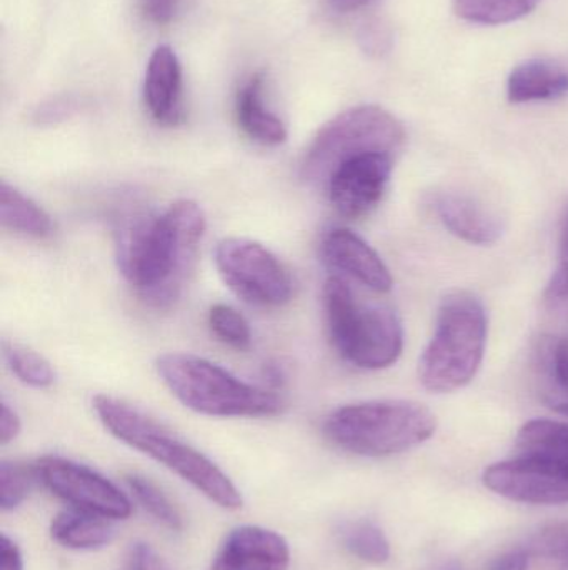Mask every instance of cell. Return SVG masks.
I'll list each match as a JSON object with an SVG mask.
<instances>
[{
	"label": "cell",
	"mask_w": 568,
	"mask_h": 570,
	"mask_svg": "<svg viewBox=\"0 0 568 570\" xmlns=\"http://www.w3.org/2000/svg\"><path fill=\"white\" fill-rule=\"evenodd\" d=\"M206 230V214L190 199L159 216L127 214L116 230L117 267L147 305L172 307L189 284Z\"/></svg>",
	"instance_id": "1"
},
{
	"label": "cell",
	"mask_w": 568,
	"mask_h": 570,
	"mask_svg": "<svg viewBox=\"0 0 568 570\" xmlns=\"http://www.w3.org/2000/svg\"><path fill=\"white\" fill-rule=\"evenodd\" d=\"M93 411L113 438L159 462L219 508H242L239 489L216 462L139 409L112 395L99 394L93 397Z\"/></svg>",
	"instance_id": "2"
},
{
	"label": "cell",
	"mask_w": 568,
	"mask_h": 570,
	"mask_svg": "<svg viewBox=\"0 0 568 570\" xmlns=\"http://www.w3.org/2000/svg\"><path fill=\"white\" fill-rule=\"evenodd\" d=\"M157 374L177 401L210 417H272L282 414L280 395L240 381L199 355L169 352L157 357Z\"/></svg>",
	"instance_id": "3"
},
{
	"label": "cell",
	"mask_w": 568,
	"mask_h": 570,
	"mask_svg": "<svg viewBox=\"0 0 568 570\" xmlns=\"http://www.w3.org/2000/svg\"><path fill=\"white\" fill-rule=\"evenodd\" d=\"M487 344L482 301L469 291H452L440 302L436 332L419 361V379L427 391L446 394L469 384Z\"/></svg>",
	"instance_id": "4"
},
{
	"label": "cell",
	"mask_w": 568,
	"mask_h": 570,
	"mask_svg": "<svg viewBox=\"0 0 568 570\" xmlns=\"http://www.w3.org/2000/svg\"><path fill=\"white\" fill-rule=\"evenodd\" d=\"M436 415L410 401H370L336 409L323 434L336 448L362 458L402 454L436 434Z\"/></svg>",
	"instance_id": "5"
},
{
	"label": "cell",
	"mask_w": 568,
	"mask_h": 570,
	"mask_svg": "<svg viewBox=\"0 0 568 570\" xmlns=\"http://www.w3.org/2000/svg\"><path fill=\"white\" fill-rule=\"evenodd\" d=\"M323 311L330 341L350 364L379 371L399 361L403 328L392 308L360 304L346 281L329 277L323 284Z\"/></svg>",
	"instance_id": "6"
},
{
	"label": "cell",
	"mask_w": 568,
	"mask_h": 570,
	"mask_svg": "<svg viewBox=\"0 0 568 570\" xmlns=\"http://www.w3.org/2000/svg\"><path fill=\"white\" fill-rule=\"evenodd\" d=\"M406 142L400 120L379 106H357L343 110L317 132L303 156V179L326 189L333 170L369 153L397 154Z\"/></svg>",
	"instance_id": "7"
},
{
	"label": "cell",
	"mask_w": 568,
	"mask_h": 570,
	"mask_svg": "<svg viewBox=\"0 0 568 570\" xmlns=\"http://www.w3.org/2000/svg\"><path fill=\"white\" fill-rule=\"evenodd\" d=\"M227 287L256 307H282L293 295V279L282 261L256 240L229 237L213 253Z\"/></svg>",
	"instance_id": "8"
},
{
	"label": "cell",
	"mask_w": 568,
	"mask_h": 570,
	"mask_svg": "<svg viewBox=\"0 0 568 570\" xmlns=\"http://www.w3.org/2000/svg\"><path fill=\"white\" fill-rule=\"evenodd\" d=\"M37 479L70 508L122 521L132 514L127 495L109 479L69 459L47 455L36 462Z\"/></svg>",
	"instance_id": "9"
},
{
	"label": "cell",
	"mask_w": 568,
	"mask_h": 570,
	"mask_svg": "<svg viewBox=\"0 0 568 570\" xmlns=\"http://www.w3.org/2000/svg\"><path fill=\"white\" fill-rule=\"evenodd\" d=\"M484 484L496 494L524 504L557 505L568 502V462L546 455L517 454L490 465Z\"/></svg>",
	"instance_id": "10"
},
{
	"label": "cell",
	"mask_w": 568,
	"mask_h": 570,
	"mask_svg": "<svg viewBox=\"0 0 568 570\" xmlns=\"http://www.w3.org/2000/svg\"><path fill=\"white\" fill-rule=\"evenodd\" d=\"M393 164L396 156L387 153L362 154L340 164L326 186L337 213L359 219L376 209L389 186Z\"/></svg>",
	"instance_id": "11"
},
{
	"label": "cell",
	"mask_w": 568,
	"mask_h": 570,
	"mask_svg": "<svg viewBox=\"0 0 568 570\" xmlns=\"http://www.w3.org/2000/svg\"><path fill=\"white\" fill-rule=\"evenodd\" d=\"M290 549L286 539L259 525H242L227 535L212 570H286Z\"/></svg>",
	"instance_id": "12"
},
{
	"label": "cell",
	"mask_w": 568,
	"mask_h": 570,
	"mask_svg": "<svg viewBox=\"0 0 568 570\" xmlns=\"http://www.w3.org/2000/svg\"><path fill=\"white\" fill-rule=\"evenodd\" d=\"M323 261L332 269L340 271L369 287L386 294L392 291L393 279L382 257L350 229L337 227L323 236L320 244Z\"/></svg>",
	"instance_id": "13"
},
{
	"label": "cell",
	"mask_w": 568,
	"mask_h": 570,
	"mask_svg": "<svg viewBox=\"0 0 568 570\" xmlns=\"http://www.w3.org/2000/svg\"><path fill=\"white\" fill-rule=\"evenodd\" d=\"M143 100L150 117L160 126H179L186 116L183 107L182 66L176 50L159 46L147 63Z\"/></svg>",
	"instance_id": "14"
},
{
	"label": "cell",
	"mask_w": 568,
	"mask_h": 570,
	"mask_svg": "<svg viewBox=\"0 0 568 570\" xmlns=\"http://www.w3.org/2000/svg\"><path fill=\"white\" fill-rule=\"evenodd\" d=\"M430 206L444 227L466 243L492 246L502 237L504 226L499 216L467 194L446 190L436 194Z\"/></svg>",
	"instance_id": "15"
},
{
	"label": "cell",
	"mask_w": 568,
	"mask_h": 570,
	"mask_svg": "<svg viewBox=\"0 0 568 570\" xmlns=\"http://www.w3.org/2000/svg\"><path fill=\"white\" fill-rule=\"evenodd\" d=\"M263 80L262 72L252 73L237 92L236 116L240 129L246 136L262 146H280L286 142L287 132L286 124L266 106L263 99Z\"/></svg>",
	"instance_id": "16"
},
{
	"label": "cell",
	"mask_w": 568,
	"mask_h": 570,
	"mask_svg": "<svg viewBox=\"0 0 568 570\" xmlns=\"http://www.w3.org/2000/svg\"><path fill=\"white\" fill-rule=\"evenodd\" d=\"M507 96L512 104L542 102L568 96V67L550 59H530L509 76Z\"/></svg>",
	"instance_id": "17"
},
{
	"label": "cell",
	"mask_w": 568,
	"mask_h": 570,
	"mask_svg": "<svg viewBox=\"0 0 568 570\" xmlns=\"http://www.w3.org/2000/svg\"><path fill=\"white\" fill-rule=\"evenodd\" d=\"M50 535L62 548L96 551L112 542L116 529L110 524V519L70 508L52 519Z\"/></svg>",
	"instance_id": "18"
},
{
	"label": "cell",
	"mask_w": 568,
	"mask_h": 570,
	"mask_svg": "<svg viewBox=\"0 0 568 570\" xmlns=\"http://www.w3.org/2000/svg\"><path fill=\"white\" fill-rule=\"evenodd\" d=\"M0 220L6 229L23 236L47 237L53 230L49 214L6 180L0 184Z\"/></svg>",
	"instance_id": "19"
},
{
	"label": "cell",
	"mask_w": 568,
	"mask_h": 570,
	"mask_svg": "<svg viewBox=\"0 0 568 570\" xmlns=\"http://www.w3.org/2000/svg\"><path fill=\"white\" fill-rule=\"evenodd\" d=\"M516 451L568 462V424L549 419L527 422L517 434Z\"/></svg>",
	"instance_id": "20"
},
{
	"label": "cell",
	"mask_w": 568,
	"mask_h": 570,
	"mask_svg": "<svg viewBox=\"0 0 568 570\" xmlns=\"http://www.w3.org/2000/svg\"><path fill=\"white\" fill-rule=\"evenodd\" d=\"M539 3L540 0H456L454 9L467 22L500 26L522 19Z\"/></svg>",
	"instance_id": "21"
},
{
	"label": "cell",
	"mask_w": 568,
	"mask_h": 570,
	"mask_svg": "<svg viewBox=\"0 0 568 570\" xmlns=\"http://www.w3.org/2000/svg\"><path fill=\"white\" fill-rule=\"evenodd\" d=\"M343 548L367 564L382 566L389 561L390 544L379 525L370 521L347 522L340 529Z\"/></svg>",
	"instance_id": "22"
},
{
	"label": "cell",
	"mask_w": 568,
	"mask_h": 570,
	"mask_svg": "<svg viewBox=\"0 0 568 570\" xmlns=\"http://www.w3.org/2000/svg\"><path fill=\"white\" fill-rule=\"evenodd\" d=\"M3 358H6L7 367L12 374L33 389H49L56 382V371H53L50 362L22 344L16 342H3Z\"/></svg>",
	"instance_id": "23"
},
{
	"label": "cell",
	"mask_w": 568,
	"mask_h": 570,
	"mask_svg": "<svg viewBox=\"0 0 568 570\" xmlns=\"http://www.w3.org/2000/svg\"><path fill=\"white\" fill-rule=\"evenodd\" d=\"M127 485L140 505L160 524L172 531L183 528L182 515L172 501L152 481L139 474L127 475Z\"/></svg>",
	"instance_id": "24"
},
{
	"label": "cell",
	"mask_w": 568,
	"mask_h": 570,
	"mask_svg": "<svg viewBox=\"0 0 568 570\" xmlns=\"http://www.w3.org/2000/svg\"><path fill=\"white\" fill-rule=\"evenodd\" d=\"M209 327L212 334L237 351H246L252 344V331L249 322L237 308L227 304H217L209 312Z\"/></svg>",
	"instance_id": "25"
},
{
	"label": "cell",
	"mask_w": 568,
	"mask_h": 570,
	"mask_svg": "<svg viewBox=\"0 0 568 570\" xmlns=\"http://www.w3.org/2000/svg\"><path fill=\"white\" fill-rule=\"evenodd\" d=\"M33 479H37L33 465L2 462L0 465V508L3 512L13 511L26 501L30 489H32Z\"/></svg>",
	"instance_id": "26"
},
{
	"label": "cell",
	"mask_w": 568,
	"mask_h": 570,
	"mask_svg": "<svg viewBox=\"0 0 568 570\" xmlns=\"http://www.w3.org/2000/svg\"><path fill=\"white\" fill-rule=\"evenodd\" d=\"M546 302L552 307H568V204L559 237V263L546 288Z\"/></svg>",
	"instance_id": "27"
},
{
	"label": "cell",
	"mask_w": 568,
	"mask_h": 570,
	"mask_svg": "<svg viewBox=\"0 0 568 570\" xmlns=\"http://www.w3.org/2000/svg\"><path fill=\"white\" fill-rule=\"evenodd\" d=\"M546 367L554 387L562 394L550 404H568V332L547 347Z\"/></svg>",
	"instance_id": "28"
},
{
	"label": "cell",
	"mask_w": 568,
	"mask_h": 570,
	"mask_svg": "<svg viewBox=\"0 0 568 570\" xmlns=\"http://www.w3.org/2000/svg\"><path fill=\"white\" fill-rule=\"evenodd\" d=\"M534 554L562 562L568 570V522L544 529L532 541Z\"/></svg>",
	"instance_id": "29"
},
{
	"label": "cell",
	"mask_w": 568,
	"mask_h": 570,
	"mask_svg": "<svg viewBox=\"0 0 568 570\" xmlns=\"http://www.w3.org/2000/svg\"><path fill=\"white\" fill-rule=\"evenodd\" d=\"M359 43L363 52L372 57H380L389 52L392 47V33H390L389 27L380 20H369L360 27Z\"/></svg>",
	"instance_id": "30"
},
{
	"label": "cell",
	"mask_w": 568,
	"mask_h": 570,
	"mask_svg": "<svg viewBox=\"0 0 568 570\" xmlns=\"http://www.w3.org/2000/svg\"><path fill=\"white\" fill-rule=\"evenodd\" d=\"M126 570H170V568L156 549L143 542H137L127 556Z\"/></svg>",
	"instance_id": "31"
},
{
	"label": "cell",
	"mask_w": 568,
	"mask_h": 570,
	"mask_svg": "<svg viewBox=\"0 0 568 570\" xmlns=\"http://www.w3.org/2000/svg\"><path fill=\"white\" fill-rule=\"evenodd\" d=\"M140 10L149 22L166 26L176 19L180 0H139Z\"/></svg>",
	"instance_id": "32"
},
{
	"label": "cell",
	"mask_w": 568,
	"mask_h": 570,
	"mask_svg": "<svg viewBox=\"0 0 568 570\" xmlns=\"http://www.w3.org/2000/svg\"><path fill=\"white\" fill-rule=\"evenodd\" d=\"M20 431H22V422H20L19 415L9 404L2 402V411H0V442L2 445L16 441Z\"/></svg>",
	"instance_id": "33"
},
{
	"label": "cell",
	"mask_w": 568,
	"mask_h": 570,
	"mask_svg": "<svg viewBox=\"0 0 568 570\" xmlns=\"http://www.w3.org/2000/svg\"><path fill=\"white\" fill-rule=\"evenodd\" d=\"M0 570H23L22 551L6 534L2 535V544H0Z\"/></svg>",
	"instance_id": "34"
},
{
	"label": "cell",
	"mask_w": 568,
	"mask_h": 570,
	"mask_svg": "<svg viewBox=\"0 0 568 570\" xmlns=\"http://www.w3.org/2000/svg\"><path fill=\"white\" fill-rule=\"evenodd\" d=\"M529 566V556L526 551H514L497 559L496 564L490 570H527Z\"/></svg>",
	"instance_id": "35"
},
{
	"label": "cell",
	"mask_w": 568,
	"mask_h": 570,
	"mask_svg": "<svg viewBox=\"0 0 568 570\" xmlns=\"http://www.w3.org/2000/svg\"><path fill=\"white\" fill-rule=\"evenodd\" d=\"M329 2L333 9L340 10V12H352V10L369 3L370 0H329Z\"/></svg>",
	"instance_id": "36"
},
{
	"label": "cell",
	"mask_w": 568,
	"mask_h": 570,
	"mask_svg": "<svg viewBox=\"0 0 568 570\" xmlns=\"http://www.w3.org/2000/svg\"><path fill=\"white\" fill-rule=\"evenodd\" d=\"M436 570H462V568L457 562H447V564H442Z\"/></svg>",
	"instance_id": "37"
},
{
	"label": "cell",
	"mask_w": 568,
	"mask_h": 570,
	"mask_svg": "<svg viewBox=\"0 0 568 570\" xmlns=\"http://www.w3.org/2000/svg\"><path fill=\"white\" fill-rule=\"evenodd\" d=\"M554 409H556L557 412H560V414L568 415V404L556 405Z\"/></svg>",
	"instance_id": "38"
}]
</instances>
